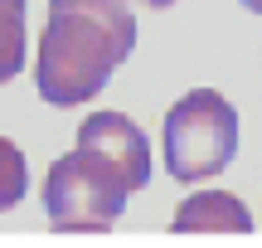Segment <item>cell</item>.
Segmentation results:
<instances>
[{"instance_id": "obj_6", "label": "cell", "mask_w": 262, "mask_h": 248, "mask_svg": "<svg viewBox=\"0 0 262 248\" xmlns=\"http://www.w3.org/2000/svg\"><path fill=\"white\" fill-rule=\"evenodd\" d=\"M25 185H29L25 156H19V146L10 141V136H0V214L25 200Z\"/></svg>"}, {"instance_id": "obj_5", "label": "cell", "mask_w": 262, "mask_h": 248, "mask_svg": "<svg viewBox=\"0 0 262 248\" xmlns=\"http://www.w3.org/2000/svg\"><path fill=\"white\" fill-rule=\"evenodd\" d=\"M25 68V0H0V83Z\"/></svg>"}, {"instance_id": "obj_8", "label": "cell", "mask_w": 262, "mask_h": 248, "mask_svg": "<svg viewBox=\"0 0 262 248\" xmlns=\"http://www.w3.org/2000/svg\"><path fill=\"white\" fill-rule=\"evenodd\" d=\"M146 5H150V10H170L175 0H146Z\"/></svg>"}, {"instance_id": "obj_2", "label": "cell", "mask_w": 262, "mask_h": 248, "mask_svg": "<svg viewBox=\"0 0 262 248\" xmlns=\"http://www.w3.org/2000/svg\"><path fill=\"white\" fill-rule=\"evenodd\" d=\"M136 49V15L126 0H49L34 83L49 107H83L112 83Z\"/></svg>"}, {"instance_id": "obj_4", "label": "cell", "mask_w": 262, "mask_h": 248, "mask_svg": "<svg viewBox=\"0 0 262 248\" xmlns=\"http://www.w3.org/2000/svg\"><path fill=\"white\" fill-rule=\"evenodd\" d=\"M170 234H253V214L228 190H199L175 210Z\"/></svg>"}, {"instance_id": "obj_3", "label": "cell", "mask_w": 262, "mask_h": 248, "mask_svg": "<svg viewBox=\"0 0 262 248\" xmlns=\"http://www.w3.org/2000/svg\"><path fill=\"white\" fill-rule=\"evenodd\" d=\"M160 141H165V171L180 185H199L238 156V112L214 88H189L165 112Z\"/></svg>"}, {"instance_id": "obj_7", "label": "cell", "mask_w": 262, "mask_h": 248, "mask_svg": "<svg viewBox=\"0 0 262 248\" xmlns=\"http://www.w3.org/2000/svg\"><path fill=\"white\" fill-rule=\"evenodd\" d=\"M243 10H253V15H262V0H238Z\"/></svg>"}, {"instance_id": "obj_1", "label": "cell", "mask_w": 262, "mask_h": 248, "mask_svg": "<svg viewBox=\"0 0 262 248\" xmlns=\"http://www.w3.org/2000/svg\"><path fill=\"white\" fill-rule=\"evenodd\" d=\"M150 180V141L126 112H93L78 146L44 175V214L58 234H107Z\"/></svg>"}]
</instances>
